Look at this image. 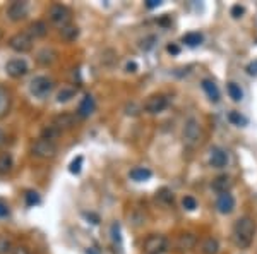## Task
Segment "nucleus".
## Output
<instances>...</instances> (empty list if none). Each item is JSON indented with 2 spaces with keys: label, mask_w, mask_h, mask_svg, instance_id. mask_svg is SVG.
<instances>
[{
  "label": "nucleus",
  "mask_w": 257,
  "mask_h": 254,
  "mask_svg": "<svg viewBox=\"0 0 257 254\" xmlns=\"http://www.w3.org/2000/svg\"><path fill=\"white\" fill-rule=\"evenodd\" d=\"M256 234V222L251 216H242L233 225V241L238 248H249Z\"/></svg>",
  "instance_id": "1"
},
{
  "label": "nucleus",
  "mask_w": 257,
  "mask_h": 254,
  "mask_svg": "<svg viewBox=\"0 0 257 254\" xmlns=\"http://www.w3.org/2000/svg\"><path fill=\"white\" fill-rule=\"evenodd\" d=\"M48 19L53 26L57 28H65V26L70 24V19H72V12L67 5H62V3H53V5L48 9Z\"/></svg>",
  "instance_id": "2"
},
{
  "label": "nucleus",
  "mask_w": 257,
  "mask_h": 254,
  "mask_svg": "<svg viewBox=\"0 0 257 254\" xmlns=\"http://www.w3.org/2000/svg\"><path fill=\"white\" fill-rule=\"evenodd\" d=\"M182 137H184V144L187 148H194L199 144L201 141V124L197 119H187L184 126V132H182Z\"/></svg>",
  "instance_id": "3"
},
{
  "label": "nucleus",
  "mask_w": 257,
  "mask_h": 254,
  "mask_svg": "<svg viewBox=\"0 0 257 254\" xmlns=\"http://www.w3.org/2000/svg\"><path fill=\"white\" fill-rule=\"evenodd\" d=\"M29 91L35 95L36 98H47L51 91H53V81L48 79L47 76H36L35 79L29 83Z\"/></svg>",
  "instance_id": "4"
},
{
  "label": "nucleus",
  "mask_w": 257,
  "mask_h": 254,
  "mask_svg": "<svg viewBox=\"0 0 257 254\" xmlns=\"http://www.w3.org/2000/svg\"><path fill=\"white\" fill-rule=\"evenodd\" d=\"M168 251V239L165 235L153 234L144 241V253L146 254H163Z\"/></svg>",
  "instance_id": "5"
},
{
  "label": "nucleus",
  "mask_w": 257,
  "mask_h": 254,
  "mask_svg": "<svg viewBox=\"0 0 257 254\" xmlns=\"http://www.w3.org/2000/svg\"><path fill=\"white\" fill-rule=\"evenodd\" d=\"M33 153L40 158H53L57 155V144L55 141L47 139V137H40L33 144Z\"/></svg>",
  "instance_id": "6"
},
{
  "label": "nucleus",
  "mask_w": 257,
  "mask_h": 254,
  "mask_svg": "<svg viewBox=\"0 0 257 254\" xmlns=\"http://www.w3.org/2000/svg\"><path fill=\"white\" fill-rule=\"evenodd\" d=\"M9 47L14 52H19V54H26L33 48V36L28 31L24 33H16L14 36H10Z\"/></svg>",
  "instance_id": "7"
},
{
  "label": "nucleus",
  "mask_w": 257,
  "mask_h": 254,
  "mask_svg": "<svg viewBox=\"0 0 257 254\" xmlns=\"http://www.w3.org/2000/svg\"><path fill=\"white\" fill-rule=\"evenodd\" d=\"M28 70H29L28 62L21 57L10 59V61H7V64H5V72L9 74L10 77H14V79H19V77L26 76Z\"/></svg>",
  "instance_id": "8"
},
{
  "label": "nucleus",
  "mask_w": 257,
  "mask_h": 254,
  "mask_svg": "<svg viewBox=\"0 0 257 254\" xmlns=\"http://www.w3.org/2000/svg\"><path fill=\"white\" fill-rule=\"evenodd\" d=\"M166 107H168V98H166L165 95H153L146 100V103H144V110L153 115L161 114Z\"/></svg>",
  "instance_id": "9"
},
{
  "label": "nucleus",
  "mask_w": 257,
  "mask_h": 254,
  "mask_svg": "<svg viewBox=\"0 0 257 254\" xmlns=\"http://www.w3.org/2000/svg\"><path fill=\"white\" fill-rule=\"evenodd\" d=\"M7 16L10 21H21L28 16V3L16 0V2H10L7 7Z\"/></svg>",
  "instance_id": "10"
},
{
  "label": "nucleus",
  "mask_w": 257,
  "mask_h": 254,
  "mask_svg": "<svg viewBox=\"0 0 257 254\" xmlns=\"http://www.w3.org/2000/svg\"><path fill=\"white\" fill-rule=\"evenodd\" d=\"M216 208L221 215H230L233 210H235V197L230 192H223L218 196L216 199Z\"/></svg>",
  "instance_id": "11"
},
{
  "label": "nucleus",
  "mask_w": 257,
  "mask_h": 254,
  "mask_svg": "<svg viewBox=\"0 0 257 254\" xmlns=\"http://www.w3.org/2000/svg\"><path fill=\"white\" fill-rule=\"evenodd\" d=\"M226 163H228V155H226L225 149H221L218 146L211 148L209 165L213 167V169H223V167H226Z\"/></svg>",
  "instance_id": "12"
},
{
  "label": "nucleus",
  "mask_w": 257,
  "mask_h": 254,
  "mask_svg": "<svg viewBox=\"0 0 257 254\" xmlns=\"http://www.w3.org/2000/svg\"><path fill=\"white\" fill-rule=\"evenodd\" d=\"M95 108H96L95 98H93L91 95H86L83 98V102L79 103V108H77V115H79L81 119H86V117H89L93 112H95Z\"/></svg>",
  "instance_id": "13"
},
{
  "label": "nucleus",
  "mask_w": 257,
  "mask_h": 254,
  "mask_svg": "<svg viewBox=\"0 0 257 254\" xmlns=\"http://www.w3.org/2000/svg\"><path fill=\"white\" fill-rule=\"evenodd\" d=\"M77 124V119L70 114H60L53 119V126L58 127L60 130H65V129H72L74 126Z\"/></svg>",
  "instance_id": "14"
},
{
  "label": "nucleus",
  "mask_w": 257,
  "mask_h": 254,
  "mask_svg": "<svg viewBox=\"0 0 257 254\" xmlns=\"http://www.w3.org/2000/svg\"><path fill=\"white\" fill-rule=\"evenodd\" d=\"M28 33L33 36V40L43 38V36L48 35V24L45 21H35L28 26Z\"/></svg>",
  "instance_id": "15"
},
{
  "label": "nucleus",
  "mask_w": 257,
  "mask_h": 254,
  "mask_svg": "<svg viewBox=\"0 0 257 254\" xmlns=\"http://www.w3.org/2000/svg\"><path fill=\"white\" fill-rule=\"evenodd\" d=\"M230 188H232V181H230L228 175H219L213 181V189L219 194L230 192Z\"/></svg>",
  "instance_id": "16"
},
{
  "label": "nucleus",
  "mask_w": 257,
  "mask_h": 254,
  "mask_svg": "<svg viewBox=\"0 0 257 254\" xmlns=\"http://www.w3.org/2000/svg\"><path fill=\"white\" fill-rule=\"evenodd\" d=\"M203 89H204V93L207 95V98L211 100V102H219V89H218V86L214 84V81H211V79H204L203 81Z\"/></svg>",
  "instance_id": "17"
},
{
  "label": "nucleus",
  "mask_w": 257,
  "mask_h": 254,
  "mask_svg": "<svg viewBox=\"0 0 257 254\" xmlns=\"http://www.w3.org/2000/svg\"><path fill=\"white\" fill-rule=\"evenodd\" d=\"M194 246H196V237H194V234H182L177 241L178 251H191Z\"/></svg>",
  "instance_id": "18"
},
{
  "label": "nucleus",
  "mask_w": 257,
  "mask_h": 254,
  "mask_svg": "<svg viewBox=\"0 0 257 254\" xmlns=\"http://www.w3.org/2000/svg\"><path fill=\"white\" fill-rule=\"evenodd\" d=\"M14 167V160H12V155L9 151H3L0 153V175L3 174H9Z\"/></svg>",
  "instance_id": "19"
},
{
  "label": "nucleus",
  "mask_w": 257,
  "mask_h": 254,
  "mask_svg": "<svg viewBox=\"0 0 257 254\" xmlns=\"http://www.w3.org/2000/svg\"><path fill=\"white\" fill-rule=\"evenodd\" d=\"M130 179L136 182H144V181H150L153 172L150 169H144V167H137V169L130 170Z\"/></svg>",
  "instance_id": "20"
},
{
  "label": "nucleus",
  "mask_w": 257,
  "mask_h": 254,
  "mask_svg": "<svg viewBox=\"0 0 257 254\" xmlns=\"http://www.w3.org/2000/svg\"><path fill=\"white\" fill-rule=\"evenodd\" d=\"M218 251H219V244L213 237H207L203 242V246H201V253L203 254H218Z\"/></svg>",
  "instance_id": "21"
},
{
  "label": "nucleus",
  "mask_w": 257,
  "mask_h": 254,
  "mask_svg": "<svg viewBox=\"0 0 257 254\" xmlns=\"http://www.w3.org/2000/svg\"><path fill=\"white\" fill-rule=\"evenodd\" d=\"M60 35H62V38H64L65 42H74V40L79 36V28L74 26V24H69V26H65V28L60 29Z\"/></svg>",
  "instance_id": "22"
},
{
  "label": "nucleus",
  "mask_w": 257,
  "mask_h": 254,
  "mask_svg": "<svg viewBox=\"0 0 257 254\" xmlns=\"http://www.w3.org/2000/svg\"><path fill=\"white\" fill-rule=\"evenodd\" d=\"M203 35L201 33H187V35H184V38H182V42H184L187 47H199L201 43H203Z\"/></svg>",
  "instance_id": "23"
},
{
  "label": "nucleus",
  "mask_w": 257,
  "mask_h": 254,
  "mask_svg": "<svg viewBox=\"0 0 257 254\" xmlns=\"http://www.w3.org/2000/svg\"><path fill=\"white\" fill-rule=\"evenodd\" d=\"M9 107H10V96L9 93H7V89H3L2 86H0V117L7 114Z\"/></svg>",
  "instance_id": "24"
},
{
  "label": "nucleus",
  "mask_w": 257,
  "mask_h": 254,
  "mask_svg": "<svg viewBox=\"0 0 257 254\" xmlns=\"http://www.w3.org/2000/svg\"><path fill=\"white\" fill-rule=\"evenodd\" d=\"M76 96V89L74 88H62L60 91L57 93V102L58 103H67Z\"/></svg>",
  "instance_id": "25"
},
{
  "label": "nucleus",
  "mask_w": 257,
  "mask_h": 254,
  "mask_svg": "<svg viewBox=\"0 0 257 254\" xmlns=\"http://www.w3.org/2000/svg\"><path fill=\"white\" fill-rule=\"evenodd\" d=\"M226 89H228V95H230V98H232L233 102H242V98H244V93H242L240 86H238L237 83H228Z\"/></svg>",
  "instance_id": "26"
},
{
  "label": "nucleus",
  "mask_w": 257,
  "mask_h": 254,
  "mask_svg": "<svg viewBox=\"0 0 257 254\" xmlns=\"http://www.w3.org/2000/svg\"><path fill=\"white\" fill-rule=\"evenodd\" d=\"M55 61V52L53 50H48V48H45L38 54V62L43 64V65H48V64H51Z\"/></svg>",
  "instance_id": "27"
},
{
  "label": "nucleus",
  "mask_w": 257,
  "mask_h": 254,
  "mask_svg": "<svg viewBox=\"0 0 257 254\" xmlns=\"http://www.w3.org/2000/svg\"><path fill=\"white\" fill-rule=\"evenodd\" d=\"M156 42H158V38H156L154 35H150V36H146V38H143V40H141L139 47H141V50L148 52V50H151V48L154 47Z\"/></svg>",
  "instance_id": "28"
},
{
  "label": "nucleus",
  "mask_w": 257,
  "mask_h": 254,
  "mask_svg": "<svg viewBox=\"0 0 257 254\" xmlns=\"http://www.w3.org/2000/svg\"><path fill=\"white\" fill-rule=\"evenodd\" d=\"M24 197H26V204L28 206H35V204H40V194L36 192V190H28V192L24 194Z\"/></svg>",
  "instance_id": "29"
},
{
  "label": "nucleus",
  "mask_w": 257,
  "mask_h": 254,
  "mask_svg": "<svg viewBox=\"0 0 257 254\" xmlns=\"http://www.w3.org/2000/svg\"><path fill=\"white\" fill-rule=\"evenodd\" d=\"M228 121L232 122V124H235V126H247V119L244 117V115H240L238 112H230V115H228Z\"/></svg>",
  "instance_id": "30"
},
{
  "label": "nucleus",
  "mask_w": 257,
  "mask_h": 254,
  "mask_svg": "<svg viewBox=\"0 0 257 254\" xmlns=\"http://www.w3.org/2000/svg\"><path fill=\"white\" fill-rule=\"evenodd\" d=\"M182 206H184V210H187V211H194L197 208V201H196V197H192V196H185L184 199H182Z\"/></svg>",
  "instance_id": "31"
},
{
  "label": "nucleus",
  "mask_w": 257,
  "mask_h": 254,
  "mask_svg": "<svg viewBox=\"0 0 257 254\" xmlns=\"http://www.w3.org/2000/svg\"><path fill=\"white\" fill-rule=\"evenodd\" d=\"M81 167H83V156H77V158L72 160V163H70L69 172H70V174H79Z\"/></svg>",
  "instance_id": "32"
},
{
  "label": "nucleus",
  "mask_w": 257,
  "mask_h": 254,
  "mask_svg": "<svg viewBox=\"0 0 257 254\" xmlns=\"http://www.w3.org/2000/svg\"><path fill=\"white\" fill-rule=\"evenodd\" d=\"M111 237H113V242H120V227H118V223L111 225Z\"/></svg>",
  "instance_id": "33"
},
{
  "label": "nucleus",
  "mask_w": 257,
  "mask_h": 254,
  "mask_svg": "<svg viewBox=\"0 0 257 254\" xmlns=\"http://www.w3.org/2000/svg\"><path fill=\"white\" fill-rule=\"evenodd\" d=\"M9 213H10V210H9V206H7V203L0 199V218H5V216H9Z\"/></svg>",
  "instance_id": "34"
},
{
  "label": "nucleus",
  "mask_w": 257,
  "mask_h": 254,
  "mask_svg": "<svg viewBox=\"0 0 257 254\" xmlns=\"http://www.w3.org/2000/svg\"><path fill=\"white\" fill-rule=\"evenodd\" d=\"M159 197H161V199H165V201H173V192H170L168 189H163V190H159V194H158Z\"/></svg>",
  "instance_id": "35"
},
{
  "label": "nucleus",
  "mask_w": 257,
  "mask_h": 254,
  "mask_svg": "<svg viewBox=\"0 0 257 254\" xmlns=\"http://www.w3.org/2000/svg\"><path fill=\"white\" fill-rule=\"evenodd\" d=\"M242 14H244V7H240V5H233L232 7V16L235 17V19L242 17Z\"/></svg>",
  "instance_id": "36"
},
{
  "label": "nucleus",
  "mask_w": 257,
  "mask_h": 254,
  "mask_svg": "<svg viewBox=\"0 0 257 254\" xmlns=\"http://www.w3.org/2000/svg\"><path fill=\"white\" fill-rule=\"evenodd\" d=\"M247 72L251 74V76H257V61L249 64V65H247Z\"/></svg>",
  "instance_id": "37"
},
{
  "label": "nucleus",
  "mask_w": 257,
  "mask_h": 254,
  "mask_svg": "<svg viewBox=\"0 0 257 254\" xmlns=\"http://www.w3.org/2000/svg\"><path fill=\"white\" fill-rule=\"evenodd\" d=\"M166 50H168V54H171V55H178L180 54V48L177 47V45H168V47H166Z\"/></svg>",
  "instance_id": "38"
},
{
  "label": "nucleus",
  "mask_w": 257,
  "mask_h": 254,
  "mask_svg": "<svg viewBox=\"0 0 257 254\" xmlns=\"http://www.w3.org/2000/svg\"><path fill=\"white\" fill-rule=\"evenodd\" d=\"M159 5H161V2H159V0H148V2H146L148 9H154V7H159Z\"/></svg>",
  "instance_id": "39"
},
{
  "label": "nucleus",
  "mask_w": 257,
  "mask_h": 254,
  "mask_svg": "<svg viewBox=\"0 0 257 254\" xmlns=\"http://www.w3.org/2000/svg\"><path fill=\"white\" fill-rule=\"evenodd\" d=\"M125 70H127V72H136V70H137V64L136 62H129L127 65H125Z\"/></svg>",
  "instance_id": "40"
},
{
  "label": "nucleus",
  "mask_w": 257,
  "mask_h": 254,
  "mask_svg": "<svg viewBox=\"0 0 257 254\" xmlns=\"http://www.w3.org/2000/svg\"><path fill=\"white\" fill-rule=\"evenodd\" d=\"M12 254H29V251L26 248H16L12 251Z\"/></svg>",
  "instance_id": "41"
},
{
  "label": "nucleus",
  "mask_w": 257,
  "mask_h": 254,
  "mask_svg": "<svg viewBox=\"0 0 257 254\" xmlns=\"http://www.w3.org/2000/svg\"><path fill=\"white\" fill-rule=\"evenodd\" d=\"M5 141H7V134L3 132L2 129H0V146H3V144H5Z\"/></svg>",
  "instance_id": "42"
}]
</instances>
